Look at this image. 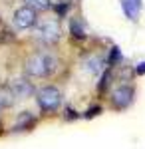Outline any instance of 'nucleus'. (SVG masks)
Here are the masks:
<instances>
[{"instance_id": "f257e3e1", "label": "nucleus", "mask_w": 145, "mask_h": 149, "mask_svg": "<svg viewBox=\"0 0 145 149\" xmlns=\"http://www.w3.org/2000/svg\"><path fill=\"white\" fill-rule=\"evenodd\" d=\"M58 70V58L50 50H38L26 58L24 72L28 78H48Z\"/></svg>"}, {"instance_id": "f03ea898", "label": "nucleus", "mask_w": 145, "mask_h": 149, "mask_svg": "<svg viewBox=\"0 0 145 149\" xmlns=\"http://www.w3.org/2000/svg\"><path fill=\"white\" fill-rule=\"evenodd\" d=\"M36 102L40 105V109L44 111H54L62 103V92L54 86H44L36 92Z\"/></svg>"}, {"instance_id": "7ed1b4c3", "label": "nucleus", "mask_w": 145, "mask_h": 149, "mask_svg": "<svg viewBox=\"0 0 145 149\" xmlns=\"http://www.w3.org/2000/svg\"><path fill=\"white\" fill-rule=\"evenodd\" d=\"M36 28V36L46 42V44H54L60 34H62V30H60V22H58L56 18H44V20H38V24L34 26Z\"/></svg>"}, {"instance_id": "20e7f679", "label": "nucleus", "mask_w": 145, "mask_h": 149, "mask_svg": "<svg viewBox=\"0 0 145 149\" xmlns=\"http://www.w3.org/2000/svg\"><path fill=\"white\" fill-rule=\"evenodd\" d=\"M12 22H14L16 28H20V30L34 28V26L38 24V12L32 10V8H28V6H22V8H18V10L14 12Z\"/></svg>"}, {"instance_id": "39448f33", "label": "nucleus", "mask_w": 145, "mask_h": 149, "mask_svg": "<svg viewBox=\"0 0 145 149\" xmlns=\"http://www.w3.org/2000/svg\"><path fill=\"white\" fill-rule=\"evenodd\" d=\"M109 97H112V103L115 107H119V109L121 107H127L131 103V100H133V88L131 86H125V84L123 86H117L112 92Z\"/></svg>"}, {"instance_id": "423d86ee", "label": "nucleus", "mask_w": 145, "mask_h": 149, "mask_svg": "<svg viewBox=\"0 0 145 149\" xmlns=\"http://www.w3.org/2000/svg\"><path fill=\"white\" fill-rule=\"evenodd\" d=\"M10 88L16 100H26V97H30V93H34V86L28 80H14Z\"/></svg>"}, {"instance_id": "0eeeda50", "label": "nucleus", "mask_w": 145, "mask_h": 149, "mask_svg": "<svg viewBox=\"0 0 145 149\" xmlns=\"http://www.w3.org/2000/svg\"><path fill=\"white\" fill-rule=\"evenodd\" d=\"M14 92H12L10 86H6V84H2L0 86V111L2 109H8L12 103H14Z\"/></svg>"}, {"instance_id": "6e6552de", "label": "nucleus", "mask_w": 145, "mask_h": 149, "mask_svg": "<svg viewBox=\"0 0 145 149\" xmlns=\"http://www.w3.org/2000/svg\"><path fill=\"white\" fill-rule=\"evenodd\" d=\"M50 0H24V6H28V8H32V10L40 12V10H48L50 8Z\"/></svg>"}, {"instance_id": "1a4fd4ad", "label": "nucleus", "mask_w": 145, "mask_h": 149, "mask_svg": "<svg viewBox=\"0 0 145 149\" xmlns=\"http://www.w3.org/2000/svg\"><path fill=\"white\" fill-rule=\"evenodd\" d=\"M86 66H88L89 72H93V74H100V70H101V60H100V56H91L88 62H86Z\"/></svg>"}]
</instances>
